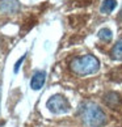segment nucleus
I'll use <instances>...</instances> for the list:
<instances>
[{"instance_id": "5", "label": "nucleus", "mask_w": 122, "mask_h": 127, "mask_svg": "<svg viewBox=\"0 0 122 127\" xmlns=\"http://www.w3.org/2000/svg\"><path fill=\"white\" fill-rule=\"evenodd\" d=\"M0 11L4 13H16L20 11L18 0H0Z\"/></svg>"}, {"instance_id": "2", "label": "nucleus", "mask_w": 122, "mask_h": 127, "mask_svg": "<svg viewBox=\"0 0 122 127\" xmlns=\"http://www.w3.org/2000/svg\"><path fill=\"white\" fill-rule=\"evenodd\" d=\"M70 68L75 75L85 76V75L97 72L100 68V62L93 55H83L79 58H75L70 64Z\"/></svg>"}, {"instance_id": "4", "label": "nucleus", "mask_w": 122, "mask_h": 127, "mask_svg": "<svg viewBox=\"0 0 122 127\" xmlns=\"http://www.w3.org/2000/svg\"><path fill=\"white\" fill-rule=\"evenodd\" d=\"M104 103L110 109H118L122 103V98L117 92H108L104 95Z\"/></svg>"}, {"instance_id": "13", "label": "nucleus", "mask_w": 122, "mask_h": 127, "mask_svg": "<svg viewBox=\"0 0 122 127\" xmlns=\"http://www.w3.org/2000/svg\"><path fill=\"white\" fill-rule=\"evenodd\" d=\"M118 18H120V20H121V21H122V11H121V12H120V15H118Z\"/></svg>"}, {"instance_id": "1", "label": "nucleus", "mask_w": 122, "mask_h": 127, "mask_svg": "<svg viewBox=\"0 0 122 127\" xmlns=\"http://www.w3.org/2000/svg\"><path fill=\"white\" fill-rule=\"evenodd\" d=\"M80 117L84 123L89 127H101L106 122V114L93 102H85L80 106Z\"/></svg>"}, {"instance_id": "6", "label": "nucleus", "mask_w": 122, "mask_h": 127, "mask_svg": "<svg viewBox=\"0 0 122 127\" xmlns=\"http://www.w3.org/2000/svg\"><path fill=\"white\" fill-rule=\"evenodd\" d=\"M46 81V72L45 71H37L30 80V88L33 91H38L43 87Z\"/></svg>"}, {"instance_id": "8", "label": "nucleus", "mask_w": 122, "mask_h": 127, "mask_svg": "<svg viewBox=\"0 0 122 127\" xmlns=\"http://www.w3.org/2000/svg\"><path fill=\"white\" fill-rule=\"evenodd\" d=\"M112 58L114 60H122V39H120L112 49Z\"/></svg>"}, {"instance_id": "11", "label": "nucleus", "mask_w": 122, "mask_h": 127, "mask_svg": "<svg viewBox=\"0 0 122 127\" xmlns=\"http://www.w3.org/2000/svg\"><path fill=\"white\" fill-rule=\"evenodd\" d=\"M36 22H37V20H36V17H28V18H25V21L22 22V25H21V30L22 32H29L33 26L36 25Z\"/></svg>"}, {"instance_id": "12", "label": "nucleus", "mask_w": 122, "mask_h": 127, "mask_svg": "<svg viewBox=\"0 0 122 127\" xmlns=\"http://www.w3.org/2000/svg\"><path fill=\"white\" fill-rule=\"evenodd\" d=\"M25 58H26V56H25V55H22L21 58L17 60V63H16V65H15V72H18V68H20V65H21L22 62H24V59H25Z\"/></svg>"}, {"instance_id": "10", "label": "nucleus", "mask_w": 122, "mask_h": 127, "mask_svg": "<svg viewBox=\"0 0 122 127\" xmlns=\"http://www.w3.org/2000/svg\"><path fill=\"white\" fill-rule=\"evenodd\" d=\"M88 20V16H70V24L71 26H78L85 24V21Z\"/></svg>"}, {"instance_id": "7", "label": "nucleus", "mask_w": 122, "mask_h": 127, "mask_svg": "<svg viewBox=\"0 0 122 127\" xmlns=\"http://www.w3.org/2000/svg\"><path fill=\"white\" fill-rule=\"evenodd\" d=\"M116 7H117V0H104L101 3L100 12L104 13V15H109V13L114 11Z\"/></svg>"}, {"instance_id": "9", "label": "nucleus", "mask_w": 122, "mask_h": 127, "mask_svg": "<svg viewBox=\"0 0 122 127\" xmlns=\"http://www.w3.org/2000/svg\"><path fill=\"white\" fill-rule=\"evenodd\" d=\"M98 38H100L102 42H110L112 38H113V34H112V30L108 29V28H102V29L98 30Z\"/></svg>"}, {"instance_id": "3", "label": "nucleus", "mask_w": 122, "mask_h": 127, "mask_svg": "<svg viewBox=\"0 0 122 127\" xmlns=\"http://www.w3.org/2000/svg\"><path fill=\"white\" fill-rule=\"evenodd\" d=\"M46 107L51 113H54V114H66V113H68L70 109H71L67 98L62 95L51 96L47 100V102H46Z\"/></svg>"}]
</instances>
